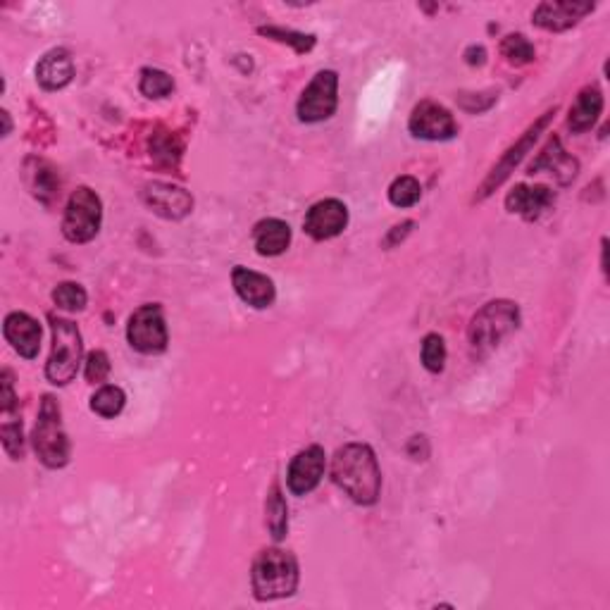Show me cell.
I'll return each instance as SVG.
<instances>
[{
	"instance_id": "obj_1",
	"label": "cell",
	"mask_w": 610,
	"mask_h": 610,
	"mask_svg": "<svg viewBox=\"0 0 610 610\" xmlns=\"http://www.w3.org/2000/svg\"><path fill=\"white\" fill-rule=\"evenodd\" d=\"M332 479L336 487L360 506H372L382 491V470L367 444H346L332 458Z\"/></svg>"
},
{
	"instance_id": "obj_2",
	"label": "cell",
	"mask_w": 610,
	"mask_h": 610,
	"mask_svg": "<svg viewBox=\"0 0 610 610\" xmlns=\"http://www.w3.org/2000/svg\"><path fill=\"white\" fill-rule=\"evenodd\" d=\"M253 594L258 601L286 599L298 589V563L289 551L265 549L258 553L251 572Z\"/></svg>"
},
{
	"instance_id": "obj_3",
	"label": "cell",
	"mask_w": 610,
	"mask_h": 610,
	"mask_svg": "<svg viewBox=\"0 0 610 610\" xmlns=\"http://www.w3.org/2000/svg\"><path fill=\"white\" fill-rule=\"evenodd\" d=\"M520 327V308L513 301H491L472 317L470 346L477 356H487Z\"/></svg>"
},
{
	"instance_id": "obj_4",
	"label": "cell",
	"mask_w": 610,
	"mask_h": 610,
	"mask_svg": "<svg viewBox=\"0 0 610 610\" xmlns=\"http://www.w3.org/2000/svg\"><path fill=\"white\" fill-rule=\"evenodd\" d=\"M34 451L46 468L58 470L70 463V439L62 427L60 403L53 396H43L39 420L34 427Z\"/></svg>"
},
{
	"instance_id": "obj_5",
	"label": "cell",
	"mask_w": 610,
	"mask_h": 610,
	"mask_svg": "<svg viewBox=\"0 0 610 610\" xmlns=\"http://www.w3.org/2000/svg\"><path fill=\"white\" fill-rule=\"evenodd\" d=\"M53 327V351L46 363V377L55 387H67L77 377L82 365V334L74 322L65 317H51Z\"/></svg>"
},
{
	"instance_id": "obj_6",
	"label": "cell",
	"mask_w": 610,
	"mask_h": 610,
	"mask_svg": "<svg viewBox=\"0 0 610 610\" xmlns=\"http://www.w3.org/2000/svg\"><path fill=\"white\" fill-rule=\"evenodd\" d=\"M103 222V203L96 191L89 186H79L70 196L65 217H62V234L72 244H86L101 232Z\"/></svg>"
},
{
	"instance_id": "obj_7",
	"label": "cell",
	"mask_w": 610,
	"mask_h": 610,
	"mask_svg": "<svg viewBox=\"0 0 610 610\" xmlns=\"http://www.w3.org/2000/svg\"><path fill=\"white\" fill-rule=\"evenodd\" d=\"M127 339L134 351L143 353V356H158V353H163L167 348V341H170L163 308H160L158 303L141 305V308L129 317Z\"/></svg>"
},
{
	"instance_id": "obj_8",
	"label": "cell",
	"mask_w": 610,
	"mask_h": 610,
	"mask_svg": "<svg viewBox=\"0 0 610 610\" xmlns=\"http://www.w3.org/2000/svg\"><path fill=\"white\" fill-rule=\"evenodd\" d=\"M336 105H339V74L334 70H322L315 74L298 101V120L305 124L325 122L336 112Z\"/></svg>"
},
{
	"instance_id": "obj_9",
	"label": "cell",
	"mask_w": 610,
	"mask_h": 610,
	"mask_svg": "<svg viewBox=\"0 0 610 610\" xmlns=\"http://www.w3.org/2000/svg\"><path fill=\"white\" fill-rule=\"evenodd\" d=\"M408 129L415 139L425 141H448L458 134V124L444 105L434 101H422L413 108L408 120Z\"/></svg>"
},
{
	"instance_id": "obj_10",
	"label": "cell",
	"mask_w": 610,
	"mask_h": 610,
	"mask_svg": "<svg viewBox=\"0 0 610 610\" xmlns=\"http://www.w3.org/2000/svg\"><path fill=\"white\" fill-rule=\"evenodd\" d=\"M327 468V456L322 446H308L305 451L296 453L286 472V484L294 496H308L322 482Z\"/></svg>"
},
{
	"instance_id": "obj_11",
	"label": "cell",
	"mask_w": 610,
	"mask_h": 610,
	"mask_svg": "<svg viewBox=\"0 0 610 610\" xmlns=\"http://www.w3.org/2000/svg\"><path fill=\"white\" fill-rule=\"evenodd\" d=\"M553 115H556V110H549V112H546V115L541 117L539 122H534L532 127H529L527 132H525V136H522V139H520L518 143H515V146L510 148V151H508L506 155H503L501 163L496 165L494 170H491V174L487 177V182L482 184V189H479V196H477V198H487V196L491 194V191H496L503 182H506L508 174L513 172L515 167H518V163H520L522 158H525V153L529 151V148L534 146V141L539 139L541 129H544L546 124H549V122L553 120Z\"/></svg>"
},
{
	"instance_id": "obj_12",
	"label": "cell",
	"mask_w": 610,
	"mask_h": 610,
	"mask_svg": "<svg viewBox=\"0 0 610 610\" xmlns=\"http://www.w3.org/2000/svg\"><path fill=\"white\" fill-rule=\"evenodd\" d=\"M348 227V208L336 198L315 203L303 220L305 234L315 241H327L339 236Z\"/></svg>"
},
{
	"instance_id": "obj_13",
	"label": "cell",
	"mask_w": 610,
	"mask_h": 610,
	"mask_svg": "<svg viewBox=\"0 0 610 610\" xmlns=\"http://www.w3.org/2000/svg\"><path fill=\"white\" fill-rule=\"evenodd\" d=\"M143 201L155 215L165 217V220H182L194 208V198L189 191L179 189L172 184H151L143 191Z\"/></svg>"
},
{
	"instance_id": "obj_14",
	"label": "cell",
	"mask_w": 610,
	"mask_h": 610,
	"mask_svg": "<svg viewBox=\"0 0 610 610\" xmlns=\"http://www.w3.org/2000/svg\"><path fill=\"white\" fill-rule=\"evenodd\" d=\"M232 284L241 301H244L246 305H251V308H255V310L270 308L277 298L275 282H272L270 277L260 275V272L248 270V267H241V265L234 267Z\"/></svg>"
},
{
	"instance_id": "obj_15",
	"label": "cell",
	"mask_w": 610,
	"mask_h": 610,
	"mask_svg": "<svg viewBox=\"0 0 610 610\" xmlns=\"http://www.w3.org/2000/svg\"><path fill=\"white\" fill-rule=\"evenodd\" d=\"M594 10L591 3H570V0H556V3H541L534 10L532 22L546 31H565L575 27L582 17Z\"/></svg>"
},
{
	"instance_id": "obj_16",
	"label": "cell",
	"mask_w": 610,
	"mask_h": 610,
	"mask_svg": "<svg viewBox=\"0 0 610 610\" xmlns=\"http://www.w3.org/2000/svg\"><path fill=\"white\" fill-rule=\"evenodd\" d=\"M3 334L8 344L22 358H36L41 351V325L27 313H10L3 322Z\"/></svg>"
},
{
	"instance_id": "obj_17",
	"label": "cell",
	"mask_w": 610,
	"mask_h": 610,
	"mask_svg": "<svg viewBox=\"0 0 610 610\" xmlns=\"http://www.w3.org/2000/svg\"><path fill=\"white\" fill-rule=\"evenodd\" d=\"M553 205V191L549 186H527L518 184L506 198L508 213L525 217V220H537Z\"/></svg>"
},
{
	"instance_id": "obj_18",
	"label": "cell",
	"mask_w": 610,
	"mask_h": 610,
	"mask_svg": "<svg viewBox=\"0 0 610 610\" xmlns=\"http://www.w3.org/2000/svg\"><path fill=\"white\" fill-rule=\"evenodd\" d=\"M74 62L65 48H53L36 65V82L46 91H60L72 82Z\"/></svg>"
},
{
	"instance_id": "obj_19",
	"label": "cell",
	"mask_w": 610,
	"mask_h": 610,
	"mask_svg": "<svg viewBox=\"0 0 610 610\" xmlns=\"http://www.w3.org/2000/svg\"><path fill=\"white\" fill-rule=\"evenodd\" d=\"M577 160L570 158L568 153L560 148V141L553 136L549 141V146L539 153V158L529 165V174H539V172H551L553 177L558 179L560 184H570L577 174Z\"/></svg>"
},
{
	"instance_id": "obj_20",
	"label": "cell",
	"mask_w": 610,
	"mask_h": 610,
	"mask_svg": "<svg viewBox=\"0 0 610 610\" xmlns=\"http://www.w3.org/2000/svg\"><path fill=\"white\" fill-rule=\"evenodd\" d=\"M253 244L255 251L267 258L282 255L291 244V227L284 220L270 217V220H260L253 229Z\"/></svg>"
},
{
	"instance_id": "obj_21",
	"label": "cell",
	"mask_w": 610,
	"mask_h": 610,
	"mask_svg": "<svg viewBox=\"0 0 610 610\" xmlns=\"http://www.w3.org/2000/svg\"><path fill=\"white\" fill-rule=\"evenodd\" d=\"M603 112V93L596 89V86H587V89L580 91L575 105L570 108L568 117V127L575 134H584L594 127L599 115Z\"/></svg>"
},
{
	"instance_id": "obj_22",
	"label": "cell",
	"mask_w": 610,
	"mask_h": 610,
	"mask_svg": "<svg viewBox=\"0 0 610 610\" xmlns=\"http://www.w3.org/2000/svg\"><path fill=\"white\" fill-rule=\"evenodd\" d=\"M24 172H27V182H29L31 191H34V196L39 198V201L51 203L55 196H60L58 172H55L48 163L31 158L27 167H24Z\"/></svg>"
},
{
	"instance_id": "obj_23",
	"label": "cell",
	"mask_w": 610,
	"mask_h": 610,
	"mask_svg": "<svg viewBox=\"0 0 610 610\" xmlns=\"http://www.w3.org/2000/svg\"><path fill=\"white\" fill-rule=\"evenodd\" d=\"M265 522H267V527H270L272 539L282 541L286 537V529H289V508H286V501L282 496V489H279V484H272L270 496H267Z\"/></svg>"
},
{
	"instance_id": "obj_24",
	"label": "cell",
	"mask_w": 610,
	"mask_h": 610,
	"mask_svg": "<svg viewBox=\"0 0 610 610\" xmlns=\"http://www.w3.org/2000/svg\"><path fill=\"white\" fill-rule=\"evenodd\" d=\"M124 403H127L124 391L120 387H112V384H105V387H101L91 396V410L96 415L105 417V420L120 415L124 410Z\"/></svg>"
},
{
	"instance_id": "obj_25",
	"label": "cell",
	"mask_w": 610,
	"mask_h": 610,
	"mask_svg": "<svg viewBox=\"0 0 610 610\" xmlns=\"http://www.w3.org/2000/svg\"><path fill=\"white\" fill-rule=\"evenodd\" d=\"M422 198V186L415 177L410 174H403L391 182L389 186V201L396 205V208H413V205Z\"/></svg>"
},
{
	"instance_id": "obj_26",
	"label": "cell",
	"mask_w": 610,
	"mask_h": 610,
	"mask_svg": "<svg viewBox=\"0 0 610 610\" xmlns=\"http://www.w3.org/2000/svg\"><path fill=\"white\" fill-rule=\"evenodd\" d=\"M501 55L510 62V65H527V62L537 58V51H534V46L529 43L527 36L510 34L501 41Z\"/></svg>"
},
{
	"instance_id": "obj_27",
	"label": "cell",
	"mask_w": 610,
	"mask_h": 610,
	"mask_svg": "<svg viewBox=\"0 0 610 610\" xmlns=\"http://www.w3.org/2000/svg\"><path fill=\"white\" fill-rule=\"evenodd\" d=\"M139 89L146 98H165L174 91V79L163 70H153V67H146V70L141 72Z\"/></svg>"
},
{
	"instance_id": "obj_28",
	"label": "cell",
	"mask_w": 610,
	"mask_h": 610,
	"mask_svg": "<svg viewBox=\"0 0 610 610\" xmlns=\"http://www.w3.org/2000/svg\"><path fill=\"white\" fill-rule=\"evenodd\" d=\"M53 301H55V305H58V308L70 310V313H77V310L86 308V301H89V296H86L82 284L62 282V284L55 286Z\"/></svg>"
},
{
	"instance_id": "obj_29",
	"label": "cell",
	"mask_w": 610,
	"mask_h": 610,
	"mask_svg": "<svg viewBox=\"0 0 610 610\" xmlns=\"http://www.w3.org/2000/svg\"><path fill=\"white\" fill-rule=\"evenodd\" d=\"M260 34L267 36V39H275L279 43H289V46L296 48V53H308L313 51L315 46V36L313 34H301V31H291L282 27H260Z\"/></svg>"
},
{
	"instance_id": "obj_30",
	"label": "cell",
	"mask_w": 610,
	"mask_h": 610,
	"mask_svg": "<svg viewBox=\"0 0 610 610\" xmlns=\"http://www.w3.org/2000/svg\"><path fill=\"white\" fill-rule=\"evenodd\" d=\"M422 365L432 375H439L446 367V344L439 334H427L422 341Z\"/></svg>"
},
{
	"instance_id": "obj_31",
	"label": "cell",
	"mask_w": 610,
	"mask_h": 610,
	"mask_svg": "<svg viewBox=\"0 0 610 610\" xmlns=\"http://www.w3.org/2000/svg\"><path fill=\"white\" fill-rule=\"evenodd\" d=\"M0 437H3V448L12 460H20L24 456V434H22V420L20 417L5 415L3 429H0Z\"/></svg>"
},
{
	"instance_id": "obj_32",
	"label": "cell",
	"mask_w": 610,
	"mask_h": 610,
	"mask_svg": "<svg viewBox=\"0 0 610 610\" xmlns=\"http://www.w3.org/2000/svg\"><path fill=\"white\" fill-rule=\"evenodd\" d=\"M84 375H86V379H89L91 384L105 382V379H108V375H110V358H108V353L91 351L89 358H86Z\"/></svg>"
},
{
	"instance_id": "obj_33",
	"label": "cell",
	"mask_w": 610,
	"mask_h": 610,
	"mask_svg": "<svg viewBox=\"0 0 610 610\" xmlns=\"http://www.w3.org/2000/svg\"><path fill=\"white\" fill-rule=\"evenodd\" d=\"M15 406L17 396L15 389H12V372L3 370V375H0V408H3V415H12Z\"/></svg>"
},
{
	"instance_id": "obj_34",
	"label": "cell",
	"mask_w": 610,
	"mask_h": 610,
	"mask_svg": "<svg viewBox=\"0 0 610 610\" xmlns=\"http://www.w3.org/2000/svg\"><path fill=\"white\" fill-rule=\"evenodd\" d=\"M484 58H487V51H484L482 46H472L465 51V60H468V65H482Z\"/></svg>"
},
{
	"instance_id": "obj_35",
	"label": "cell",
	"mask_w": 610,
	"mask_h": 610,
	"mask_svg": "<svg viewBox=\"0 0 610 610\" xmlns=\"http://www.w3.org/2000/svg\"><path fill=\"white\" fill-rule=\"evenodd\" d=\"M410 227H413V222H403L398 224V227H394V232L387 236V246H396L398 239H403V236L410 232Z\"/></svg>"
},
{
	"instance_id": "obj_36",
	"label": "cell",
	"mask_w": 610,
	"mask_h": 610,
	"mask_svg": "<svg viewBox=\"0 0 610 610\" xmlns=\"http://www.w3.org/2000/svg\"><path fill=\"white\" fill-rule=\"evenodd\" d=\"M0 117H3V122H5L3 136H8V134H10V127H12V124H10V115H8V112H5V110H3V112H0Z\"/></svg>"
}]
</instances>
